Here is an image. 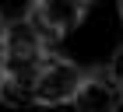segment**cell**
Here are the masks:
<instances>
[{
	"label": "cell",
	"instance_id": "1",
	"mask_svg": "<svg viewBox=\"0 0 123 112\" xmlns=\"http://www.w3.org/2000/svg\"><path fill=\"white\" fill-rule=\"evenodd\" d=\"M85 11L88 4H81V0H32L25 21L35 28V35L46 46H53L56 39H63L67 32H74L81 25Z\"/></svg>",
	"mask_w": 123,
	"mask_h": 112
},
{
	"label": "cell",
	"instance_id": "2",
	"mask_svg": "<svg viewBox=\"0 0 123 112\" xmlns=\"http://www.w3.org/2000/svg\"><path fill=\"white\" fill-rule=\"evenodd\" d=\"M81 77H85V70L77 63L49 53L46 67H42L39 77H35V105H49V109H53V105L74 102L77 88H81Z\"/></svg>",
	"mask_w": 123,
	"mask_h": 112
},
{
	"label": "cell",
	"instance_id": "3",
	"mask_svg": "<svg viewBox=\"0 0 123 112\" xmlns=\"http://www.w3.org/2000/svg\"><path fill=\"white\" fill-rule=\"evenodd\" d=\"M77 112H116L123 105V77L116 67H95L81 77L74 95Z\"/></svg>",
	"mask_w": 123,
	"mask_h": 112
},
{
	"label": "cell",
	"instance_id": "4",
	"mask_svg": "<svg viewBox=\"0 0 123 112\" xmlns=\"http://www.w3.org/2000/svg\"><path fill=\"white\" fill-rule=\"evenodd\" d=\"M0 39H4V46H7V53H46V42L35 35V28L28 25V21H11V25H4V32H0Z\"/></svg>",
	"mask_w": 123,
	"mask_h": 112
},
{
	"label": "cell",
	"instance_id": "5",
	"mask_svg": "<svg viewBox=\"0 0 123 112\" xmlns=\"http://www.w3.org/2000/svg\"><path fill=\"white\" fill-rule=\"evenodd\" d=\"M0 102L11 105V109H28V105H35V84L11 77V74H0Z\"/></svg>",
	"mask_w": 123,
	"mask_h": 112
},
{
	"label": "cell",
	"instance_id": "6",
	"mask_svg": "<svg viewBox=\"0 0 123 112\" xmlns=\"http://www.w3.org/2000/svg\"><path fill=\"white\" fill-rule=\"evenodd\" d=\"M4 60H7V46H4V39H0V70H4Z\"/></svg>",
	"mask_w": 123,
	"mask_h": 112
},
{
	"label": "cell",
	"instance_id": "7",
	"mask_svg": "<svg viewBox=\"0 0 123 112\" xmlns=\"http://www.w3.org/2000/svg\"><path fill=\"white\" fill-rule=\"evenodd\" d=\"M120 18H123V0H120Z\"/></svg>",
	"mask_w": 123,
	"mask_h": 112
},
{
	"label": "cell",
	"instance_id": "8",
	"mask_svg": "<svg viewBox=\"0 0 123 112\" xmlns=\"http://www.w3.org/2000/svg\"><path fill=\"white\" fill-rule=\"evenodd\" d=\"M0 32H4V18H0Z\"/></svg>",
	"mask_w": 123,
	"mask_h": 112
},
{
	"label": "cell",
	"instance_id": "9",
	"mask_svg": "<svg viewBox=\"0 0 123 112\" xmlns=\"http://www.w3.org/2000/svg\"><path fill=\"white\" fill-rule=\"evenodd\" d=\"M81 4H92V0H81Z\"/></svg>",
	"mask_w": 123,
	"mask_h": 112
}]
</instances>
